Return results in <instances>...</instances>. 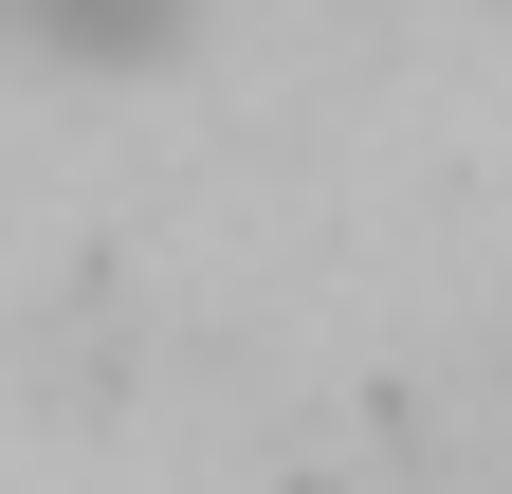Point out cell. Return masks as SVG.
<instances>
[{
    "label": "cell",
    "instance_id": "obj_1",
    "mask_svg": "<svg viewBox=\"0 0 512 494\" xmlns=\"http://www.w3.org/2000/svg\"><path fill=\"white\" fill-rule=\"evenodd\" d=\"M183 0H0V55H165Z\"/></svg>",
    "mask_w": 512,
    "mask_h": 494
}]
</instances>
